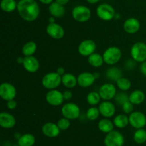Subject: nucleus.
<instances>
[{
  "mask_svg": "<svg viewBox=\"0 0 146 146\" xmlns=\"http://www.w3.org/2000/svg\"><path fill=\"white\" fill-rule=\"evenodd\" d=\"M140 69H141V73H142L143 75L146 76V61L141 63V67H140Z\"/></svg>",
  "mask_w": 146,
  "mask_h": 146,
  "instance_id": "obj_40",
  "label": "nucleus"
},
{
  "mask_svg": "<svg viewBox=\"0 0 146 146\" xmlns=\"http://www.w3.org/2000/svg\"><path fill=\"white\" fill-rule=\"evenodd\" d=\"M88 62L92 67H100L103 65V64L104 62V60L103 55L98 54V53L94 52V54L88 56Z\"/></svg>",
  "mask_w": 146,
  "mask_h": 146,
  "instance_id": "obj_28",
  "label": "nucleus"
},
{
  "mask_svg": "<svg viewBox=\"0 0 146 146\" xmlns=\"http://www.w3.org/2000/svg\"><path fill=\"white\" fill-rule=\"evenodd\" d=\"M62 84L67 88H74L78 84L77 77L71 73H65L61 77Z\"/></svg>",
  "mask_w": 146,
  "mask_h": 146,
  "instance_id": "obj_22",
  "label": "nucleus"
},
{
  "mask_svg": "<svg viewBox=\"0 0 146 146\" xmlns=\"http://www.w3.org/2000/svg\"><path fill=\"white\" fill-rule=\"evenodd\" d=\"M61 130L57 124L51 122L45 123L42 127V133L44 135L48 137H56L60 134Z\"/></svg>",
  "mask_w": 146,
  "mask_h": 146,
  "instance_id": "obj_18",
  "label": "nucleus"
},
{
  "mask_svg": "<svg viewBox=\"0 0 146 146\" xmlns=\"http://www.w3.org/2000/svg\"><path fill=\"white\" fill-rule=\"evenodd\" d=\"M134 62H135V60H128V62H127V64H129V65H126L127 67H128V69H133L134 67H135V63H134Z\"/></svg>",
  "mask_w": 146,
  "mask_h": 146,
  "instance_id": "obj_42",
  "label": "nucleus"
},
{
  "mask_svg": "<svg viewBox=\"0 0 146 146\" xmlns=\"http://www.w3.org/2000/svg\"><path fill=\"white\" fill-rule=\"evenodd\" d=\"M56 72L58 73L59 75H61V77H62L63 75H64V74H65V69L64 68V67H59L57 68L56 70Z\"/></svg>",
  "mask_w": 146,
  "mask_h": 146,
  "instance_id": "obj_41",
  "label": "nucleus"
},
{
  "mask_svg": "<svg viewBox=\"0 0 146 146\" xmlns=\"http://www.w3.org/2000/svg\"><path fill=\"white\" fill-rule=\"evenodd\" d=\"M48 11L52 17H56V18H61V17H64L66 12L64 6L58 4L56 1L52 2L51 4H49Z\"/></svg>",
  "mask_w": 146,
  "mask_h": 146,
  "instance_id": "obj_21",
  "label": "nucleus"
},
{
  "mask_svg": "<svg viewBox=\"0 0 146 146\" xmlns=\"http://www.w3.org/2000/svg\"><path fill=\"white\" fill-rule=\"evenodd\" d=\"M113 123L115 127L118 128H124L130 124L129 117H128L125 114H119L114 117Z\"/></svg>",
  "mask_w": 146,
  "mask_h": 146,
  "instance_id": "obj_27",
  "label": "nucleus"
},
{
  "mask_svg": "<svg viewBox=\"0 0 146 146\" xmlns=\"http://www.w3.org/2000/svg\"><path fill=\"white\" fill-rule=\"evenodd\" d=\"M72 17L78 22L84 23L90 19L91 11L90 9L86 6L78 5L73 9Z\"/></svg>",
  "mask_w": 146,
  "mask_h": 146,
  "instance_id": "obj_5",
  "label": "nucleus"
},
{
  "mask_svg": "<svg viewBox=\"0 0 146 146\" xmlns=\"http://www.w3.org/2000/svg\"><path fill=\"white\" fill-rule=\"evenodd\" d=\"M101 99L104 100L110 101L112 99L115 98L116 95V88L115 85L111 83H105L101 86L98 90Z\"/></svg>",
  "mask_w": 146,
  "mask_h": 146,
  "instance_id": "obj_11",
  "label": "nucleus"
},
{
  "mask_svg": "<svg viewBox=\"0 0 146 146\" xmlns=\"http://www.w3.org/2000/svg\"><path fill=\"white\" fill-rule=\"evenodd\" d=\"M48 21H49V23H54V21H55V19H54V17H50L49 19H48Z\"/></svg>",
  "mask_w": 146,
  "mask_h": 146,
  "instance_id": "obj_47",
  "label": "nucleus"
},
{
  "mask_svg": "<svg viewBox=\"0 0 146 146\" xmlns=\"http://www.w3.org/2000/svg\"><path fill=\"white\" fill-rule=\"evenodd\" d=\"M20 17L27 21H35L40 14V8L35 0H20L17 4Z\"/></svg>",
  "mask_w": 146,
  "mask_h": 146,
  "instance_id": "obj_1",
  "label": "nucleus"
},
{
  "mask_svg": "<svg viewBox=\"0 0 146 146\" xmlns=\"http://www.w3.org/2000/svg\"><path fill=\"white\" fill-rule=\"evenodd\" d=\"M122 75V71L116 67H110L106 70V76L107 78L115 82H117L120 78H121Z\"/></svg>",
  "mask_w": 146,
  "mask_h": 146,
  "instance_id": "obj_25",
  "label": "nucleus"
},
{
  "mask_svg": "<svg viewBox=\"0 0 146 146\" xmlns=\"http://www.w3.org/2000/svg\"><path fill=\"white\" fill-rule=\"evenodd\" d=\"M133 139L138 144H143L146 142V130L143 128L138 129L134 133Z\"/></svg>",
  "mask_w": 146,
  "mask_h": 146,
  "instance_id": "obj_31",
  "label": "nucleus"
},
{
  "mask_svg": "<svg viewBox=\"0 0 146 146\" xmlns=\"http://www.w3.org/2000/svg\"><path fill=\"white\" fill-rule=\"evenodd\" d=\"M70 125H71L70 120L64 117L60 119L58 121V123H57V125L58 126V127H59L61 130H66L70 127Z\"/></svg>",
  "mask_w": 146,
  "mask_h": 146,
  "instance_id": "obj_36",
  "label": "nucleus"
},
{
  "mask_svg": "<svg viewBox=\"0 0 146 146\" xmlns=\"http://www.w3.org/2000/svg\"><path fill=\"white\" fill-rule=\"evenodd\" d=\"M1 8L5 12H12L17 8V4L15 0H1Z\"/></svg>",
  "mask_w": 146,
  "mask_h": 146,
  "instance_id": "obj_30",
  "label": "nucleus"
},
{
  "mask_svg": "<svg viewBox=\"0 0 146 146\" xmlns=\"http://www.w3.org/2000/svg\"><path fill=\"white\" fill-rule=\"evenodd\" d=\"M95 74L91 72H82L77 77L78 84L80 87H88L92 85L96 80Z\"/></svg>",
  "mask_w": 146,
  "mask_h": 146,
  "instance_id": "obj_17",
  "label": "nucleus"
},
{
  "mask_svg": "<svg viewBox=\"0 0 146 146\" xmlns=\"http://www.w3.org/2000/svg\"><path fill=\"white\" fill-rule=\"evenodd\" d=\"M114 123L108 118L101 119L98 123V127L102 133H109L114 130Z\"/></svg>",
  "mask_w": 146,
  "mask_h": 146,
  "instance_id": "obj_23",
  "label": "nucleus"
},
{
  "mask_svg": "<svg viewBox=\"0 0 146 146\" xmlns=\"http://www.w3.org/2000/svg\"><path fill=\"white\" fill-rule=\"evenodd\" d=\"M86 1H87V2L89 3V4H96V3L98 2L100 0H86Z\"/></svg>",
  "mask_w": 146,
  "mask_h": 146,
  "instance_id": "obj_45",
  "label": "nucleus"
},
{
  "mask_svg": "<svg viewBox=\"0 0 146 146\" xmlns=\"http://www.w3.org/2000/svg\"><path fill=\"white\" fill-rule=\"evenodd\" d=\"M129 123L135 129L143 128L146 125V116L140 111L133 112L129 115Z\"/></svg>",
  "mask_w": 146,
  "mask_h": 146,
  "instance_id": "obj_9",
  "label": "nucleus"
},
{
  "mask_svg": "<svg viewBox=\"0 0 146 146\" xmlns=\"http://www.w3.org/2000/svg\"><path fill=\"white\" fill-rule=\"evenodd\" d=\"M100 115V111L98 107H91L88 108L86 111V117L88 120L94 121Z\"/></svg>",
  "mask_w": 146,
  "mask_h": 146,
  "instance_id": "obj_34",
  "label": "nucleus"
},
{
  "mask_svg": "<svg viewBox=\"0 0 146 146\" xmlns=\"http://www.w3.org/2000/svg\"><path fill=\"white\" fill-rule=\"evenodd\" d=\"M141 27V24L138 19L135 18H129L123 24V29L128 34H135L138 31Z\"/></svg>",
  "mask_w": 146,
  "mask_h": 146,
  "instance_id": "obj_20",
  "label": "nucleus"
},
{
  "mask_svg": "<svg viewBox=\"0 0 146 146\" xmlns=\"http://www.w3.org/2000/svg\"><path fill=\"white\" fill-rule=\"evenodd\" d=\"M131 54L133 60L137 62L146 61V44L143 42H137L131 49Z\"/></svg>",
  "mask_w": 146,
  "mask_h": 146,
  "instance_id": "obj_4",
  "label": "nucleus"
},
{
  "mask_svg": "<svg viewBox=\"0 0 146 146\" xmlns=\"http://www.w3.org/2000/svg\"><path fill=\"white\" fill-rule=\"evenodd\" d=\"M16 125V119L14 116L7 112L0 113V125L5 129H10Z\"/></svg>",
  "mask_w": 146,
  "mask_h": 146,
  "instance_id": "obj_19",
  "label": "nucleus"
},
{
  "mask_svg": "<svg viewBox=\"0 0 146 146\" xmlns=\"http://www.w3.org/2000/svg\"><path fill=\"white\" fill-rule=\"evenodd\" d=\"M145 94L141 90H135L129 94V101L133 104H140L145 100Z\"/></svg>",
  "mask_w": 146,
  "mask_h": 146,
  "instance_id": "obj_24",
  "label": "nucleus"
},
{
  "mask_svg": "<svg viewBox=\"0 0 146 146\" xmlns=\"http://www.w3.org/2000/svg\"><path fill=\"white\" fill-rule=\"evenodd\" d=\"M23 61H24V58H22V57H19V58L17 59V62H18L19 63L23 64Z\"/></svg>",
  "mask_w": 146,
  "mask_h": 146,
  "instance_id": "obj_46",
  "label": "nucleus"
},
{
  "mask_svg": "<svg viewBox=\"0 0 146 146\" xmlns=\"http://www.w3.org/2000/svg\"><path fill=\"white\" fill-rule=\"evenodd\" d=\"M56 1L57 3H58V4L64 6L65 5V4H68V3L69 2V0H56Z\"/></svg>",
  "mask_w": 146,
  "mask_h": 146,
  "instance_id": "obj_43",
  "label": "nucleus"
},
{
  "mask_svg": "<svg viewBox=\"0 0 146 146\" xmlns=\"http://www.w3.org/2000/svg\"><path fill=\"white\" fill-rule=\"evenodd\" d=\"M7 107H8V109H9V110H14V109L17 107V102H16V100H9V101H7Z\"/></svg>",
  "mask_w": 146,
  "mask_h": 146,
  "instance_id": "obj_38",
  "label": "nucleus"
},
{
  "mask_svg": "<svg viewBox=\"0 0 146 146\" xmlns=\"http://www.w3.org/2000/svg\"><path fill=\"white\" fill-rule=\"evenodd\" d=\"M116 84L118 88L122 91L129 90L131 87V82L125 77H121L116 82Z\"/></svg>",
  "mask_w": 146,
  "mask_h": 146,
  "instance_id": "obj_33",
  "label": "nucleus"
},
{
  "mask_svg": "<svg viewBox=\"0 0 146 146\" xmlns=\"http://www.w3.org/2000/svg\"><path fill=\"white\" fill-rule=\"evenodd\" d=\"M96 50V44L91 40H86L81 42L78 47V51L81 55L88 57L94 54Z\"/></svg>",
  "mask_w": 146,
  "mask_h": 146,
  "instance_id": "obj_12",
  "label": "nucleus"
},
{
  "mask_svg": "<svg viewBox=\"0 0 146 146\" xmlns=\"http://www.w3.org/2000/svg\"><path fill=\"white\" fill-rule=\"evenodd\" d=\"M63 94H64V100H69L73 97L72 92L70 91V90H66V91L64 92Z\"/></svg>",
  "mask_w": 146,
  "mask_h": 146,
  "instance_id": "obj_39",
  "label": "nucleus"
},
{
  "mask_svg": "<svg viewBox=\"0 0 146 146\" xmlns=\"http://www.w3.org/2000/svg\"><path fill=\"white\" fill-rule=\"evenodd\" d=\"M97 16L104 21H111L115 17V11L113 7L108 4H101L96 9Z\"/></svg>",
  "mask_w": 146,
  "mask_h": 146,
  "instance_id": "obj_6",
  "label": "nucleus"
},
{
  "mask_svg": "<svg viewBox=\"0 0 146 146\" xmlns=\"http://www.w3.org/2000/svg\"><path fill=\"white\" fill-rule=\"evenodd\" d=\"M46 100L52 106H59L64 102V94L57 90H51L46 94Z\"/></svg>",
  "mask_w": 146,
  "mask_h": 146,
  "instance_id": "obj_13",
  "label": "nucleus"
},
{
  "mask_svg": "<svg viewBox=\"0 0 146 146\" xmlns=\"http://www.w3.org/2000/svg\"><path fill=\"white\" fill-rule=\"evenodd\" d=\"M13 146H20V145L19 144H17V145H13Z\"/></svg>",
  "mask_w": 146,
  "mask_h": 146,
  "instance_id": "obj_48",
  "label": "nucleus"
},
{
  "mask_svg": "<svg viewBox=\"0 0 146 146\" xmlns=\"http://www.w3.org/2000/svg\"><path fill=\"white\" fill-rule=\"evenodd\" d=\"M100 114L106 118L111 117L115 115V107L113 102L108 100H104L98 106Z\"/></svg>",
  "mask_w": 146,
  "mask_h": 146,
  "instance_id": "obj_16",
  "label": "nucleus"
},
{
  "mask_svg": "<svg viewBox=\"0 0 146 146\" xmlns=\"http://www.w3.org/2000/svg\"><path fill=\"white\" fill-rule=\"evenodd\" d=\"M46 32L48 35L55 40H60L64 37L65 31L62 26L56 23H49L46 27Z\"/></svg>",
  "mask_w": 146,
  "mask_h": 146,
  "instance_id": "obj_14",
  "label": "nucleus"
},
{
  "mask_svg": "<svg viewBox=\"0 0 146 146\" xmlns=\"http://www.w3.org/2000/svg\"><path fill=\"white\" fill-rule=\"evenodd\" d=\"M122 108L123 111L124 113H126V114H131V113H132L133 112V104L132 102H131L130 101H128L123 104Z\"/></svg>",
  "mask_w": 146,
  "mask_h": 146,
  "instance_id": "obj_37",
  "label": "nucleus"
},
{
  "mask_svg": "<svg viewBox=\"0 0 146 146\" xmlns=\"http://www.w3.org/2000/svg\"><path fill=\"white\" fill-rule=\"evenodd\" d=\"M101 97L100 96L98 92H97L95 91L89 92L87 94L86 97V100L88 102V103L92 106H95L96 104H98L100 102V101H101Z\"/></svg>",
  "mask_w": 146,
  "mask_h": 146,
  "instance_id": "obj_32",
  "label": "nucleus"
},
{
  "mask_svg": "<svg viewBox=\"0 0 146 146\" xmlns=\"http://www.w3.org/2000/svg\"><path fill=\"white\" fill-rule=\"evenodd\" d=\"M122 57V52L120 48L117 47H110L104 51L103 54L104 62L109 65L116 64Z\"/></svg>",
  "mask_w": 146,
  "mask_h": 146,
  "instance_id": "obj_2",
  "label": "nucleus"
},
{
  "mask_svg": "<svg viewBox=\"0 0 146 146\" xmlns=\"http://www.w3.org/2000/svg\"><path fill=\"white\" fill-rule=\"evenodd\" d=\"M125 140L122 133L117 130H113L107 133L104 139L106 146H123Z\"/></svg>",
  "mask_w": 146,
  "mask_h": 146,
  "instance_id": "obj_7",
  "label": "nucleus"
},
{
  "mask_svg": "<svg viewBox=\"0 0 146 146\" xmlns=\"http://www.w3.org/2000/svg\"><path fill=\"white\" fill-rule=\"evenodd\" d=\"M37 50V45L34 42L30 41L26 43L22 47V52L23 54L25 57H28V56H32L34 53L36 52Z\"/></svg>",
  "mask_w": 146,
  "mask_h": 146,
  "instance_id": "obj_29",
  "label": "nucleus"
},
{
  "mask_svg": "<svg viewBox=\"0 0 146 146\" xmlns=\"http://www.w3.org/2000/svg\"><path fill=\"white\" fill-rule=\"evenodd\" d=\"M115 100L118 104L123 105L125 102L129 101V95L125 92L117 93L115 97Z\"/></svg>",
  "mask_w": 146,
  "mask_h": 146,
  "instance_id": "obj_35",
  "label": "nucleus"
},
{
  "mask_svg": "<svg viewBox=\"0 0 146 146\" xmlns=\"http://www.w3.org/2000/svg\"><path fill=\"white\" fill-rule=\"evenodd\" d=\"M23 66L28 72L35 73L38 70L40 67L39 62L36 57L34 56H28L24 57Z\"/></svg>",
  "mask_w": 146,
  "mask_h": 146,
  "instance_id": "obj_15",
  "label": "nucleus"
},
{
  "mask_svg": "<svg viewBox=\"0 0 146 146\" xmlns=\"http://www.w3.org/2000/svg\"><path fill=\"white\" fill-rule=\"evenodd\" d=\"M17 95V90L12 84L3 82L0 85V96L5 101L14 100Z\"/></svg>",
  "mask_w": 146,
  "mask_h": 146,
  "instance_id": "obj_10",
  "label": "nucleus"
},
{
  "mask_svg": "<svg viewBox=\"0 0 146 146\" xmlns=\"http://www.w3.org/2000/svg\"><path fill=\"white\" fill-rule=\"evenodd\" d=\"M43 86L48 90H55L62 83L61 76L59 75L56 72H48L42 78Z\"/></svg>",
  "mask_w": 146,
  "mask_h": 146,
  "instance_id": "obj_3",
  "label": "nucleus"
},
{
  "mask_svg": "<svg viewBox=\"0 0 146 146\" xmlns=\"http://www.w3.org/2000/svg\"><path fill=\"white\" fill-rule=\"evenodd\" d=\"M79 107L75 103L68 102L64 104L61 108V113L63 116L70 120H74L78 118L80 116Z\"/></svg>",
  "mask_w": 146,
  "mask_h": 146,
  "instance_id": "obj_8",
  "label": "nucleus"
},
{
  "mask_svg": "<svg viewBox=\"0 0 146 146\" xmlns=\"http://www.w3.org/2000/svg\"><path fill=\"white\" fill-rule=\"evenodd\" d=\"M36 139L34 135L31 133H26L21 135L18 140V144L20 146H33L35 144Z\"/></svg>",
  "mask_w": 146,
  "mask_h": 146,
  "instance_id": "obj_26",
  "label": "nucleus"
},
{
  "mask_svg": "<svg viewBox=\"0 0 146 146\" xmlns=\"http://www.w3.org/2000/svg\"><path fill=\"white\" fill-rule=\"evenodd\" d=\"M38 1L44 4H51L54 0H38Z\"/></svg>",
  "mask_w": 146,
  "mask_h": 146,
  "instance_id": "obj_44",
  "label": "nucleus"
}]
</instances>
